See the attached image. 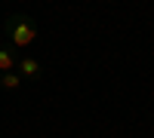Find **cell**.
Wrapping results in <instances>:
<instances>
[{
	"label": "cell",
	"instance_id": "2",
	"mask_svg": "<svg viewBox=\"0 0 154 138\" xmlns=\"http://www.w3.org/2000/svg\"><path fill=\"white\" fill-rule=\"evenodd\" d=\"M19 77H28V80H40V74H43V68H40V61L37 58H31V55H25V58H19Z\"/></svg>",
	"mask_w": 154,
	"mask_h": 138
},
{
	"label": "cell",
	"instance_id": "1",
	"mask_svg": "<svg viewBox=\"0 0 154 138\" xmlns=\"http://www.w3.org/2000/svg\"><path fill=\"white\" fill-rule=\"evenodd\" d=\"M3 34H6V40L12 46H31L37 40V34H40V28H37V22L31 16H25V12H12V16L3 22Z\"/></svg>",
	"mask_w": 154,
	"mask_h": 138
},
{
	"label": "cell",
	"instance_id": "3",
	"mask_svg": "<svg viewBox=\"0 0 154 138\" xmlns=\"http://www.w3.org/2000/svg\"><path fill=\"white\" fill-rule=\"evenodd\" d=\"M19 65V52L12 46H0V71H16Z\"/></svg>",
	"mask_w": 154,
	"mask_h": 138
},
{
	"label": "cell",
	"instance_id": "4",
	"mask_svg": "<svg viewBox=\"0 0 154 138\" xmlns=\"http://www.w3.org/2000/svg\"><path fill=\"white\" fill-rule=\"evenodd\" d=\"M19 83H22V77L16 71H0V89L12 92V89H19Z\"/></svg>",
	"mask_w": 154,
	"mask_h": 138
}]
</instances>
